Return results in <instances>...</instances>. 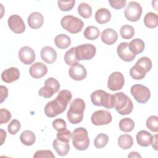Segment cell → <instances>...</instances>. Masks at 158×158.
<instances>
[{
  "label": "cell",
  "instance_id": "obj_1",
  "mask_svg": "<svg viewBox=\"0 0 158 158\" xmlns=\"http://www.w3.org/2000/svg\"><path fill=\"white\" fill-rule=\"evenodd\" d=\"M72 98L71 92L67 89L59 91L55 99L48 102L44 107V113L48 117L52 118L63 113Z\"/></svg>",
  "mask_w": 158,
  "mask_h": 158
},
{
  "label": "cell",
  "instance_id": "obj_2",
  "mask_svg": "<svg viewBox=\"0 0 158 158\" xmlns=\"http://www.w3.org/2000/svg\"><path fill=\"white\" fill-rule=\"evenodd\" d=\"M113 108L120 115H128L131 112L133 104L124 93L118 92L113 94Z\"/></svg>",
  "mask_w": 158,
  "mask_h": 158
},
{
  "label": "cell",
  "instance_id": "obj_3",
  "mask_svg": "<svg viewBox=\"0 0 158 158\" xmlns=\"http://www.w3.org/2000/svg\"><path fill=\"white\" fill-rule=\"evenodd\" d=\"M85 109V103L81 98H76L70 104L67 114V118L72 124L80 123L83 118V112Z\"/></svg>",
  "mask_w": 158,
  "mask_h": 158
},
{
  "label": "cell",
  "instance_id": "obj_4",
  "mask_svg": "<svg viewBox=\"0 0 158 158\" xmlns=\"http://www.w3.org/2000/svg\"><path fill=\"white\" fill-rule=\"evenodd\" d=\"M152 68V61L148 57H142L130 70V76L135 80L143 79Z\"/></svg>",
  "mask_w": 158,
  "mask_h": 158
},
{
  "label": "cell",
  "instance_id": "obj_5",
  "mask_svg": "<svg viewBox=\"0 0 158 158\" xmlns=\"http://www.w3.org/2000/svg\"><path fill=\"white\" fill-rule=\"evenodd\" d=\"M72 144L74 148L79 151L87 149L89 145L88 131L83 127L75 129L72 133Z\"/></svg>",
  "mask_w": 158,
  "mask_h": 158
},
{
  "label": "cell",
  "instance_id": "obj_6",
  "mask_svg": "<svg viewBox=\"0 0 158 158\" xmlns=\"http://www.w3.org/2000/svg\"><path fill=\"white\" fill-rule=\"evenodd\" d=\"M91 101L96 106H103L106 109L113 108V94L106 93L104 90L98 89L91 94Z\"/></svg>",
  "mask_w": 158,
  "mask_h": 158
},
{
  "label": "cell",
  "instance_id": "obj_7",
  "mask_svg": "<svg viewBox=\"0 0 158 158\" xmlns=\"http://www.w3.org/2000/svg\"><path fill=\"white\" fill-rule=\"evenodd\" d=\"M62 27L72 34H76L81 31L84 23L79 18L73 15H66L62 18L60 21Z\"/></svg>",
  "mask_w": 158,
  "mask_h": 158
},
{
  "label": "cell",
  "instance_id": "obj_8",
  "mask_svg": "<svg viewBox=\"0 0 158 158\" xmlns=\"http://www.w3.org/2000/svg\"><path fill=\"white\" fill-rule=\"evenodd\" d=\"M60 89L59 82L54 78L50 77L44 81V86L41 88L38 91L40 96L44 98H50Z\"/></svg>",
  "mask_w": 158,
  "mask_h": 158
},
{
  "label": "cell",
  "instance_id": "obj_9",
  "mask_svg": "<svg viewBox=\"0 0 158 158\" xmlns=\"http://www.w3.org/2000/svg\"><path fill=\"white\" fill-rule=\"evenodd\" d=\"M130 93L134 99L141 104L147 102L151 97V92L148 88L140 84L133 85L130 88Z\"/></svg>",
  "mask_w": 158,
  "mask_h": 158
},
{
  "label": "cell",
  "instance_id": "obj_10",
  "mask_svg": "<svg viewBox=\"0 0 158 158\" xmlns=\"http://www.w3.org/2000/svg\"><path fill=\"white\" fill-rule=\"evenodd\" d=\"M96 52V47L89 43L83 44L75 47V53L78 60H91Z\"/></svg>",
  "mask_w": 158,
  "mask_h": 158
},
{
  "label": "cell",
  "instance_id": "obj_11",
  "mask_svg": "<svg viewBox=\"0 0 158 158\" xmlns=\"http://www.w3.org/2000/svg\"><path fill=\"white\" fill-rule=\"evenodd\" d=\"M141 6L137 2L131 1L128 3L124 11L125 18L131 22L138 21L142 14Z\"/></svg>",
  "mask_w": 158,
  "mask_h": 158
},
{
  "label": "cell",
  "instance_id": "obj_12",
  "mask_svg": "<svg viewBox=\"0 0 158 158\" xmlns=\"http://www.w3.org/2000/svg\"><path fill=\"white\" fill-rule=\"evenodd\" d=\"M91 120L96 126L107 125L112 121V115L108 110H99L93 114Z\"/></svg>",
  "mask_w": 158,
  "mask_h": 158
},
{
  "label": "cell",
  "instance_id": "obj_13",
  "mask_svg": "<svg viewBox=\"0 0 158 158\" xmlns=\"http://www.w3.org/2000/svg\"><path fill=\"white\" fill-rule=\"evenodd\" d=\"M124 83L125 80L122 73L119 72H114L109 77L107 87L111 91H117L123 88Z\"/></svg>",
  "mask_w": 158,
  "mask_h": 158
},
{
  "label": "cell",
  "instance_id": "obj_14",
  "mask_svg": "<svg viewBox=\"0 0 158 158\" xmlns=\"http://www.w3.org/2000/svg\"><path fill=\"white\" fill-rule=\"evenodd\" d=\"M7 23L9 28L15 33H22L25 30V23L22 17L18 15H10L8 19Z\"/></svg>",
  "mask_w": 158,
  "mask_h": 158
},
{
  "label": "cell",
  "instance_id": "obj_15",
  "mask_svg": "<svg viewBox=\"0 0 158 158\" xmlns=\"http://www.w3.org/2000/svg\"><path fill=\"white\" fill-rule=\"evenodd\" d=\"M69 74L72 79L76 81H81L86 78L87 71L83 65L77 63L70 67Z\"/></svg>",
  "mask_w": 158,
  "mask_h": 158
},
{
  "label": "cell",
  "instance_id": "obj_16",
  "mask_svg": "<svg viewBox=\"0 0 158 158\" xmlns=\"http://www.w3.org/2000/svg\"><path fill=\"white\" fill-rule=\"evenodd\" d=\"M19 57L22 63L26 65H30L35 60V52L31 48L23 46L19 51Z\"/></svg>",
  "mask_w": 158,
  "mask_h": 158
},
{
  "label": "cell",
  "instance_id": "obj_17",
  "mask_svg": "<svg viewBox=\"0 0 158 158\" xmlns=\"http://www.w3.org/2000/svg\"><path fill=\"white\" fill-rule=\"evenodd\" d=\"M117 52L119 57L125 62H131L136 57L135 54L131 52L128 47V43L127 42H122L118 44Z\"/></svg>",
  "mask_w": 158,
  "mask_h": 158
},
{
  "label": "cell",
  "instance_id": "obj_18",
  "mask_svg": "<svg viewBox=\"0 0 158 158\" xmlns=\"http://www.w3.org/2000/svg\"><path fill=\"white\" fill-rule=\"evenodd\" d=\"M47 72L48 67L40 62H35L29 69L30 75L35 78H40L46 75Z\"/></svg>",
  "mask_w": 158,
  "mask_h": 158
},
{
  "label": "cell",
  "instance_id": "obj_19",
  "mask_svg": "<svg viewBox=\"0 0 158 158\" xmlns=\"http://www.w3.org/2000/svg\"><path fill=\"white\" fill-rule=\"evenodd\" d=\"M20 77V71L16 67H10L4 70L1 74V79L3 81L10 83L17 80Z\"/></svg>",
  "mask_w": 158,
  "mask_h": 158
},
{
  "label": "cell",
  "instance_id": "obj_20",
  "mask_svg": "<svg viewBox=\"0 0 158 158\" xmlns=\"http://www.w3.org/2000/svg\"><path fill=\"white\" fill-rule=\"evenodd\" d=\"M40 55L41 59L49 64L54 63L57 59V52L51 46H45L43 48Z\"/></svg>",
  "mask_w": 158,
  "mask_h": 158
},
{
  "label": "cell",
  "instance_id": "obj_21",
  "mask_svg": "<svg viewBox=\"0 0 158 158\" xmlns=\"http://www.w3.org/2000/svg\"><path fill=\"white\" fill-rule=\"evenodd\" d=\"M102 41L107 45H112L115 43L118 39V34L112 28H106L101 34Z\"/></svg>",
  "mask_w": 158,
  "mask_h": 158
},
{
  "label": "cell",
  "instance_id": "obj_22",
  "mask_svg": "<svg viewBox=\"0 0 158 158\" xmlns=\"http://www.w3.org/2000/svg\"><path fill=\"white\" fill-rule=\"evenodd\" d=\"M29 27L33 29H38L43 24V15L38 12H33L30 14L27 20Z\"/></svg>",
  "mask_w": 158,
  "mask_h": 158
},
{
  "label": "cell",
  "instance_id": "obj_23",
  "mask_svg": "<svg viewBox=\"0 0 158 158\" xmlns=\"http://www.w3.org/2000/svg\"><path fill=\"white\" fill-rule=\"evenodd\" d=\"M138 144L143 147H148L151 144L152 135L146 130H141L136 135Z\"/></svg>",
  "mask_w": 158,
  "mask_h": 158
},
{
  "label": "cell",
  "instance_id": "obj_24",
  "mask_svg": "<svg viewBox=\"0 0 158 158\" xmlns=\"http://www.w3.org/2000/svg\"><path fill=\"white\" fill-rule=\"evenodd\" d=\"M52 146L57 154L60 156H66L70 149V145L69 143L61 141L57 138L54 140Z\"/></svg>",
  "mask_w": 158,
  "mask_h": 158
},
{
  "label": "cell",
  "instance_id": "obj_25",
  "mask_svg": "<svg viewBox=\"0 0 158 158\" xmlns=\"http://www.w3.org/2000/svg\"><path fill=\"white\" fill-rule=\"evenodd\" d=\"M111 19V13L106 8H100L95 13V20L99 24H104L109 22Z\"/></svg>",
  "mask_w": 158,
  "mask_h": 158
},
{
  "label": "cell",
  "instance_id": "obj_26",
  "mask_svg": "<svg viewBox=\"0 0 158 158\" xmlns=\"http://www.w3.org/2000/svg\"><path fill=\"white\" fill-rule=\"evenodd\" d=\"M128 47L131 52L136 56L144 51L145 44L144 41L140 38H135L128 43Z\"/></svg>",
  "mask_w": 158,
  "mask_h": 158
},
{
  "label": "cell",
  "instance_id": "obj_27",
  "mask_svg": "<svg viewBox=\"0 0 158 158\" xmlns=\"http://www.w3.org/2000/svg\"><path fill=\"white\" fill-rule=\"evenodd\" d=\"M54 43L58 48L65 49L71 44V40L65 34H59L54 38Z\"/></svg>",
  "mask_w": 158,
  "mask_h": 158
},
{
  "label": "cell",
  "instance_id": "obj_28",
  "mask_svg": "<svg viewBox=\"0 0 158 158\" xmlns=\"http://www.w3.org/2000/svg\"><path fill=\"white\" fill-rule=\"evenodd\" d=\"M20 139L23 144L25 146H31L35 143L36 137L35 133L33 131L30 130H25L21 133Z\"/></svg>",
  "mask_w": 158,
  "mask_h": 158
},
{
  "label": "cell",
  "instance_id": "obj_29",
  "mask_svg": "<svg viewBox=\"0 0 158 158\" xmlns=\"http://www.w3.org/2000/svg\"><path fill=\"white\" fill-rule=\"evenodd\" d=\"M144 23L148 28H154L157 27L158 25L157 15L151 12L147 13L144 17Z\"/></svg>",
  "mask_w": 158,
  "mask_h": 158
},
{
  "label": "cell",
  "instance_id": "obj_30",
  "mask_svg": "<svg viewBox=\"0 0 158 158\" xmlns=\"http://www.w3.org/2000/svg\"><path fill=\"white\" fill-rule=\"evenodd\" d=\"M118 144L123 149H128L133 144V139L131 135L123 134L120 135L118 138Z\"/></svg>",
  "mask_w": 158,
  "mask_h": 158
},
{
  "label": "cell",
  "instance_id": "obj_31",
  "mask_svg": "<svg viewBox=\"0 0 158 158\" xmlns=\"http://www.w3.org/2000/svg\"><path fill=\"white\" fill-rule=\"evenodd\" d=\"M83 35L85 38L89 40H94L97 39L99 35L100 31L95 26H88L87 27L84 32Z\"/></svg>",
  "mask_w": 158,
  "mask_h": 158
},
{
  "label": "cell",
  "instance_id": "obj_32",
  "mask_svg": "<svg viewBox=\"0 0 158 158\" xmlns=\"http://www.w3.org/2000/svg\"><path fill=\"white\" fill-rule=\"evenodd\" d=\"M135 127V122L130 118H123L119 122V128L124 132H130Z\"/></svg>",
  "mask_w": 158,
  "mask_h": 158
},
{
  "label": "cell",
  "instance_id": "obj_33",
  "mask_svg": "<svg viewBox=\"0 0 158 158\" xmlns=\"http://www.w3.org/2000/svg\"><path fill=\"white\" fill-rule=\"evenodd\" d=\"M64 60L68 65H72L78 63L79 60H78L75 53V47L71 48L65 52L64 55Z\"/></svg>",
  "mask_w": 158,
  "mask_h": 158
},
{
  "label": "cell",
  "instance_id": "obj_34",
  "mask_svg": "<svg viewBox=\"0 0 158 158\" xmlns=\"http://www.w3.org/2000/svg\"><path fill=\"white\" fill-rule=\"evenodd\" d=\"M78 12L81 17L85 19H88L91 16L92 8L88 4L81 2L78 6Z\"/></svg>",
  "mask_w": 158,
  "mask_h": 158
},
{
  "label": "cell",
  "instance_id": "obj_35",
  "mask_svg": "<svg viewBox=\"0 0 158 158\" xmlns=\"http://www.w3.org/2000/svg\"><path fill=\"white\" fill-rule=\"evenodd\" d=\"M120 36L125 40H130L135 35L134 28L129 25H124L122 26L120 30Z\"/></svg>",
  "mask_w": 158,
  "mask_h": 158
},
{
  "label": "cell",
  "instance_id": "obj_36",
  "mask_svg": "<svg viewBox=\"0 0 158 158\" xmlns=\"http://www.w3.org/2000/svg\"><path fill=\"white\" fill-rule=\"evenodd\" d=\"M109 141V137L104 133H100L94 140V145L98 149H101L106 146Z\"/></svg>",
  "mask_w": 158,
  "mask_h": 158
},
{
  "label": "cell",
  "instance_id": "obj_37",
  "mask_svg": "<svg viewBox=\"0 0 158 158\" xmlns=\"http://www.w3.org/2000/svg\"><path fill=\"white\" fill-rule=\"evenodd\" d=\"M147 128L153 132L158 131V117L156 115L150 116L146 120Z\"/></svg>",
  "mask_w": 158,
  "mask_h": 158
},
{
  "label": "cell",
  "instance_id": "obj_38",
  "mask_svg": "<svg viewBox=\"0 0 158 158\" xmlns=\"http://www.w3.org/2000/svg\"><path fill=\"white\" fill-rule=\"evenodd\" d=\"M75 3V0L71 1H58V7L62 11H69L74 7Z\"/></svg>",
  "mask_w": 158,
  "mask_h": 158
},
{
  "label": "cell",
  "instance_id": "obj_39",
  "mask_svg": "<svg viewBox=\"0 0 158 158\" xmlns=\"http://www.w3.org/2000/svg\"><path fill=\"white\" fill-rule=\"evenodd\" d=\"M21 125L20 122L17 119L12 120L7 126L8 132L10 135H15L20 129Z\"/></svg>",
  "mask_w": 158,
  "mask_h": 158
},
{
  "label": "cell",
  "instance_id": "obj_40",
  "mask_svg": "<svg viewBox=\"0 0 158 158\" xmlns=\"http://www.w3.org/2000/svg\"><path fill=\"white\" fill-rule=\"evenodd\" d=\"M56 136H57V139H58L61 141L69 143V141L72 138V133L70 130L66 129L61 131H58Z\"/></svg>",
  "mask_w": 158,
  "mask_h": 158
},
{
  "label": "cell",
  "instance_id": "obj_41",
  "mask_svg": "<svg viewBox=\"0 0 158 158\" xmlns=\"http://www.w3.org/2000/svg\"><path fill=\"white\" fill-rule=\"evenodd\" d=\"M53 128L57 131H61L66 130V122L62 118H56L52 123Z\"/></svg>",
  "mask_w": 158,
  "mask_h": 158
},
{
  "label": "cell",
  "instance_id": "obj_42",
  "mask_svg": "<svg viewBox=\"0 0 158 158\" xmlns=\"http://www.w3.org/2000/svg\"><path fill=\"white\" fill-rule=\"evenodd\" d=\"M34 158H54L55 156L51 150H38L33 155Z\"/></svg>",
  "mask_w": 158,
  "mask_h": 158
},
{
  "label": "cell",
  "instance_id": "obj_43",
  "mask_svg": "<svg viewBox=\"0 0 158 158\" xmlns=\"http://www.w3.org/2000/svg\"><path fill=\"white\" fill-rule=\"evenodd\" d=\"M11 113L6 109H1L0 110V124L7 123L11 118Z\"/></svg>",
  "mask_w": 158,
  "mask_h": 158
},
{
  "label": "cell",
  "instance_id": "obj_44",
  "mask_svg": "<svg viewBox=\"0 0 158 158\" xmlns=\"http://www.w3.org/2000/svg\"><path fill=\"white\" fill-rule=\"evenodd\" d=\"M126 0L119 1H109L110 6L115 9H120L123 8L126 5Z\"/></svg>",
  "mask_w": 158,
  "mask_h": 158
},
{
  "label": "cell",
  "instance_id": "obj_45",
  "mask_svg": "<svg viewBox=\"0 0 158 158\" xmlns=\"http://www.w3.org/2000/svg\"><path fill=\"white\" fill-rule=\"evenodd\" d=\"M0 89H1V98H0L1 101H0V102L2 103L4 102V101L8 96V89H7V87H6L3 85H1Z\"/></svg>",
  "mask_w": 158,
  "mask_h": 158
},
{
  "label": "cell",
  "instance_id": "obj_46",
  "mask_svg": "<svg viewBox=\"0 0 158 158\" xmlns=\"http://www.w3.org/2000/svg\"><path fill=\"white\" fill-rule=\"evenodd\" d=\"M151 144L156 151L157 150V135H154V136H152V139Z\"/></svg>",
  "mask_w": 158,
  "mask_h": 158
},
{
  "label": "cell",
  "instance_id": "obj_47",
  "mask_svg": "<svg viewBox=\"0 0 158 158\" xmlns=\"http://www.w3.org/2000/svg\"><path fill=\"white\" fill-rule=\"evenodd\" d=\"M128 157H141V155L137 152H131Z\"/></svg>",
  "mask_w": 158,
  "mask_h": 158
},
{
  "label": "cell",
  "instance_id": "obj_48",
  "mask_svg": "<svg viewBox=\"0 0 158 158\" xmlns=\"http://www.w3.org/2000/svg\"><path fill=\"white\" fill-rule=\"evenodd\" d=\"M1 145H2L4 143V139H6V132L4 131L2 129H1Z\"/></svg>",
  "mask_w": 158,
  "mask_h": 158
}]
</instances>
